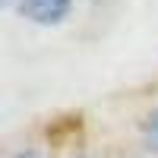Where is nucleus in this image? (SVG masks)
Returning <instances> with one entry per match:
<instances>
[{
	"label": "nucleus",
	"instance_id": "3",
	"mask_svg": "<svg viewBox=\"0 0 158 158\" xmlns=\"http://www.w3.org/2000/svg\"><path fill=\"white\" fill-rule=\"evenodd\" d=\"M16 158H41V155H16Z\"/></svg>",
	"mask_w": 158,
	"mask_h": 158
},
{
	"label": "nucleus",
	"instance_id": "2",
	"mask_svg": "<svg viewBox=\"0 0 158 158\" xmlns=\"http://www.w3.org/2000/svg\"><path fill=\"white\" fill-rule=\"evenodd\" d=\"M142 136H146L149 149H155V152H158V108L146 117V123H142Z\"/></svg>",
	"mask_w": 158,
	"mask_h": 158
},
{
	"label": "nucleus",
	"instance_id": "1",
	"mask_svg": "<svg viewBox=\"0 0 158 158\" xmlns=\"http://www.w3.org/2000/svg\"><path fill=\"white\" fill-rule=\"evenodd\" d=\"M22 13L38 25H57L70 13V0H22Z\"/></svg>",
	"mask_w": 158,
	"mask_h": 158
}]
</instances>
